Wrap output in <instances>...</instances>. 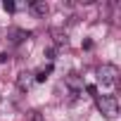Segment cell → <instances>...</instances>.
<instances>
[{
    "instance_id": "obj_8",
    "label": "cell",
    "mask_w": 121,
    "mask_h": 121,
    "mask_svg": "<svg viewBox=\"0 0 121 121\" xmlns=\"http://www.w3.org/2000/svg\"><path fill=\"white\" fill-rule=\"evenodd\" d=\"M3 7H5L7 12H14V3H12V0H5V3H3Z\"/></svg>"
},
{
    "instance_id": "obj_5",
    "label": "cell",
    "mask_w": 121,
    "mask_h": 121,
    "mask_svg": "<svg viewBox=\"0 0 121 121\" xmlns=\"http://www.w3.org/2000/svg\"><path fill=\"white\" fill-rule=\"evenodd\" d=\"M67 86L71 88V95H78V93L83 90V81H81L78 74H69V76H67Z\"/></svg>"
},
{
    "instance_id": "obj_7",
    "label": "cell",
    "mask_w": 121,
    "mask_h": 121,
    "mask_svg": "<svg viewBox=\"0 0 121 121\" xmlns=\"http://www.w3.org/2000/svg\"><path fill=\"white\" fill-rule=\"evenodd\" d=\"M50 71H52V67H45V69H40V71H38V74H36V76H33V78H36V81H45V78H48V74H50Z\"/></svg>"
},
{
    "instance_id": "obj_4",
    "label": "cell",
    "mask_w": 121,
    "mask_h": 121,
    "mask_svg": "<svg viewBox=\"0 0 121 121\" xmlns=\"http://www.w3.org/2000/svg\"><path fill=\"white\" fill-rule=\"evenodd\" d=\"M33 81H36V78H33V74L22 71V74L17 76V88H19V90H29V88L33 86Z\"/></svg>"
},
{
    "instance_id": "obj_9",
    "label": "cell",
    "mask_w": 121,
    "mask_h": 121,
    "mask_svg": "<svg viewBox=\"0 0 121 121\" xmlns=\"http://www.w3.org/2000/svg\"><path fill=\"white\" fill-rule=\"evenodd\" d=\"M29 121H40V114L38 112H29Z\"/></svg>"
},
{
    "instance_id": "obj_6",
    "label": "cell",
    "mask_w": 121,
    "mask_h": 121,
    "mask_svg": "<svg viewBox=\"0 0 121 121\" xmlns=\"http://www.w3.org/2000/svg\"><path fill=\"white\" fill-rule=\"evenodd\" d=\"M31 10H33L38 17H45L50 7H48V3H45V0H33V3H31Z\"/></svg>"
},
{
    "instance_id": "obj_2",
    "label": "cell",
    "mask_w": 121,
    "mask_h": 121,
    "mask_svg": "<svg viewBox=\"0 0 121 121\" xmlns=\"http://www.w3.org/2000/svg\"><path fill=\"white\" fill-rule=\"evenodd\" d=\"M97 81L102 86H114L119 81V67L116 64H102L97 69Z\"/></svg>"
},
{
    "instance_id": "obj_10",
    "label": "cell",
    "mask_w": 121,
    "mask_h": 121,
    "mask_svg": "<svg viewBox=\"0 0 121 121\" xmlns=\"http://www.w3.org/2000/svg\"><path fill=\"white\" fill-rule=\"evenodd\" d=\"M0 62H7V52H0Z\"/></svg>"
},
{
    "instance_id": "obj_3",
    "label": "cell",
    "mask_w": 121,
    "mask_h": 121,
    "mask_svg": "<svg viewBox=\"0 0 121 121\" xmlns=\"http://www.w3.org/2000/svg\"><path fill=\"white\" fill-rule=\"evenodd\" d=\"M31 33L29 31H24V29H7V40L12 43V45H19L22 40H26Z\"/></svg>"
},
{
    "instance_id": "obj_1",
    "label": "cell",
    "mask_w": 121,
    "mask_h": 121,
    "mask_svg": "<svg viewBox=\"0 0 121 121\" xmlns=\"http://www.w3.org/2000/svg\"><path fill=\"white\" fill-rule=\"evenodd\" d=\"M95 102H97V109H100L107 119H114V116L119 114V100H116L114 95H97Z\"/></svg>"
}]
</instances>
